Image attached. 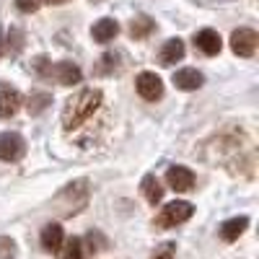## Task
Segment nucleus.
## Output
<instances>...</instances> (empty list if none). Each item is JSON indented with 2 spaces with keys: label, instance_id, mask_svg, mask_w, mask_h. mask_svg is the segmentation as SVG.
Masks as SVG:
<instances>
[{
  "label": "nucleus",
  "instance_id": "1",
  "mask_svg": "<svg viewBox=\"0 0 259 259\" xmlns=\"http://www.w3.org/2000/svg\"><path fill=\"white\" fill-rule=\"evenodd\" d=\"M101 96H104L101 89H83L75 96H70L65 101V109H62V127L65 130L80 127L101 106Z\"/></svg>",
  "mask_w": 259,
  "mask_h": 259
},
{
  "label": "nucleus",
  "instance_id": "2",
  "mask_svg": "<svg viewBox=\"0 0 259 259\" xmlns=\"http://www.w3.org/2000/svg\"><path fill=\"white\" fill-rule=\"evenodd\" d=\"M91 200V184L89 179H75L70 182L68 187H62L55 200H52V207L62 215V218H70V215H78Z\"/></svg>",
  "mask_w": 259,
  "mask_h": 259
},
{
  "label": "nucleus",
  "instance_id": "3",
  "mask_svg": "<svg viewBox=\"0 0 259 259\" xmlns=\"http://www.w3.org/2000/svg\"><path fill=\"white\" fill-rule=\"evenodd\" d=\"M31 68L41 75V78H47V80H55L60 85H75L80 83L83 73L75 62H68V60H62V62H50L47 57H36Z\"/></svg>",
  "mask_w": 259,
  "mask_h": 259
},
{
  "label": "nucleus",
  "instance_id": "4",
  "mask_svg": "<svg viewBox=\"0 0 259 259\" xmlns=\"http://www.w3.org/2000/svg\"><path fill=\"white\" fill-rule=\"evenodd\" d=\"M192 212H194V205H189L184 200H174L156 215V226L158 228H177L192 218Z\"/></svg>",
  "mask_w": 259,
  "mask_h": 259
},
{
  "label": "nucleus",
  "instance_id": "5",
  "mask_svg": "<svg viewBox=\"0 0 259 259\" xmlns=\"http://www.w3.org/2000/svg\"><path fill=\"white\" fill-rule=\"evenodd\" d=\"M26 156V143L18 133H0V161L16 163Z\"/></svg>",
  "mask_w": 259,
  "mask_h": 259
},
{
  "label": "nucleus",
  "instance_id": "6",
  "mask_svg": "<svg viewBox=\"0 0 259 259\" xmlns=\"http://www.w3.org/2000/svg\"><path fill=\"white\" fill-rule=\"evenodd\" d=\"M256 45H259V36L254 29H236L231 34V50L239 57H251L256 52Z\"/></svg>",
  "mask_w": 259,
  "mask_h": 259
},
{
  "label": "nucleus",
  "instance_id": "7",
  "mask_svg": "<svg viewBox=\"0 0 259 259\" xmlns=\"http://www.w3.org/2000/svg\"><path fill=\"white\" fill-rule=\"evenodd\" d=\"M21 104H24V96H21V91L16 89V85L0 83V119L13 117L21 109Z\"/></svg>",
  "mask_w": 259,
  "mask_h": 259
},
{
  "label": "nucleus",
  "instance_id": "8",
  "mask_svg": "<svg viewBox=\"0 0 259 259\" xmlns=\"http://www.w3.org/2000/svg\"><path fill=\"white\" fill-rule=\"evenodd\" d=\"M138 85V94L145 99V101H158L163 96V80L156 75V73H150V70H143L135 80Z\"/></svg>",
  "mask_w": 259,
  "mask_h": 259
},
{
  "label": "nucleus",
  "instance_id": "9",
  "mask_svg": "<svg viewBox=\"0 0 259 259\" xmlns=\"http://www.w3.org/2000/svg\"><path fill=\"white\" fill-rule=\"evenodd\" d=\"M166 182L174 192H189L194 189V174L187 166H168L166 171Z\"/></svg>",
  "mask_w": 259,
  "mask_h": 259
},
{
  "label": "nucleus",
  "instance_id": "10",
  "mask_svg": "<svg viewBox=\"0 0 259 259\" xmlns=\"http://www.w3.org/2000/svg\"><path fill=\"white\" fill-rule=\"evenodd\" d=\"M171 80H174V85L179 91H197L200 85L205 83V78H202V73L197 68H182V70L174 73Z\"/></svg>",
  "mask_w": 259,
  "mask_h": 259
},
{
  "label": "nucleus",
  "instance_id": "11",
  "mask_svg": "<svg viewBox=\"0 0 259 259\" xmlns=\"http://www.w3.org/2000/svg\"><path fill=\"white\" fill-rule=\"evenodd\" d=\"M194 47L202 50V52L210 55V57H212V55H218L221 47H223L221 34H218V31H212V29H202V31L194 34Z\"/></svg>",
  "mask_w": 259,
  "mask_h": 259
},
{
  "label": "nucleus",
  "instance_id": "12",
  "mask_svg": "<svg viewBox=\"0 0 259 259\" xmlns=\"http://www.w3.org/2000/svg\"><path fill=\"white\" fill-rule=\"evenodd\" d=\"M39 241H41V249H45V251H60V246H62V241H65L62 226H60V223H47L45 228H41Z\"/></svg>",
  "mask_w": 259,
  "mask_h": 259
},
{
  "label": "nucleus",
  "instance_id": "13",
  "mask_svg": "<svg viewBox=\"0 0 259 259\" xmlns=\"http://www.w3.org/2000/svg\"><path fill=\"white\" fill-rule=\"evenodd\" d=\"M117 34H119V24L114 18H99L96 24L91 26V36H94V41H99V45L112 41Z\"/></svg>",
  "mask_w": 259,
  "mask_h": 259
},
{
  "label": "nucleus",
  "instance_id": "14",
  "mask_svg": "<svg viewBox=\"0 0 259 259\" xmlns=\"http://www.w3.org/2000/svg\"><path fill=\"white\" fill-rule=\"evenodd\" d=\"M246 228H249V218H246V215H239V218H228V221L221 226V239H223V241H236Z\"/></svg>",
  "mask_w": 259,
  "mask_h": 259
},
{
  "label": "nucleus",
  "instance_id": "15",
  "mask_svg": "<svg viewBox=\"0 0 259 259\" xmlns=\"http://www.w3.org/2000/svg\"><path fill=\"white\" fill-rule=\"evenodd\" d=\"M140 192H143V197H145L150 205H158V202L163 200V187H161V182H158L153 174H145V177H143Z\"/></svg>",
  "mask_w": 259,
  "mask_h": 259
},
{
  "label": "nucleus",
  "instance_id": "16",
  "mask_svg": "<svg viewBox=\"0 0 259 259\" xmlns=\"http://www.w3.org/2000/svg\"><path fill=\"white\" fill-rule=\"evenodd\" d=\"M184 57V41L182 39H168L161 47V62L163 65H177Z\"/></svg>",
  "mask_w": 259,
  "mask_h": 259
},
{
  "label": "nucleus",
  "instance_id": "17",
  "mask_svg": "<svg viewBox=\"0 0 259 259\" xmlns=\"http://www.w3.org/2000/svg\"><path fill=\"white\" fill-rule=\"evenodd\" d=\"M50 104H52V96H50V94H45V91H34V94L26 99V109H29L31 117H36V114L45 112Z\"/></svg>",
  "mask_w": 259,
  "mask_h": 259
},
{
  "label": "nucleus",
  "instance_id": "18",
  "mask_svg": "<svg viewBox=\"0 0 259 259\" xmlns=\"http://www.w3.org/2000/svg\"><path fill=\"white\" fill-rule=\"evenodd\" d=\"M153 29H156L153 18L138 16V18H133V24H130V36H133V39H143V36H148Z\"/></svg>",
  "mask_w": 259,
  "mask_h": 259
},
{
  "label": "nucleus",
  "instance_id": "19",
  "mask_svg": "<svg viewBox=\"0 0 259 259\" xmlns=\"http://www.w3.org/2000/svg\"><path fill=\"white\" fill-rule=\"evenodd\" d=\"M65 244V251H62V259H83V241L80 239H68V241H62Z\"/></svg>",
  "mask_w": 259,
  "mask_h": 259
},
{
  "label": "nucleus",
  "instance_id": "20",
  "mask_svg": "<svg viewBox=\"0 0 259 259\" xmlns=\"http://www.w3.org/2000/svg\"><path fill=\"white\" fill-rule=\"evenodd\" d=\"M21 47H24V34H21L18 29H11L8 31V39H6V52L8 55H18Z\"/></svg>",
  "mask_w": 259,
  "mask_h": 259
},
{
  "label": "nucleus",
  "instance_id": "21",
  "mask_svg": "<svg viewBox=\"0 0 259 259\" xmlns=\"http://www.w3.org/2000/svg\"><path fill=\"white\" fill-rule=\"evenodd\" d=\"M16 254H18L16 241L8 236H0V259H16Z\"/></svg>",
  "mask_w": 259,
  "mask_h": 259
},
{
  "label": "nucleus",
  "instance_id": "22",
  "mask_svg": "<svg viewBox=\"0 0 259 259\" xmlns=\"http://www.w3.org/2000/svg\"><path fill=\"white\" fill-rule=\"evenodd\" d=\"M117 65H119V57H117L114 52H104V57H101V62H99V73L109 75Z\"/></svg>",
  "mask_w": 259,
  "mask_h": 259
},
{
  "label": "nucleus",
  "instance_id": "23",
  "mask_svg": "<svg viewBox=\"0 0 259 259\" xmlns=\"http://www.w3.org/2000/svg\"><path fill=\"white\" fill-rule=\"evenodd\" d=\"M41 3H45V0H16V8L24 11V13H34V11H39Z\"/></svg>",
  "mask_w": 259,
  "mask_h": 259
},
{
  "label": "nucleus",
  "instance_id": "24",
  "mask_svg": "<svg viewBox=\"0 0 259 259\" xmlns=\"http://www.w3.org/2000/svg\"><path fill=\"white\" fill-rule=\"evenodd\" d=\"M174 254H177V246L174 244H163L150 259H174Z\"/></svg>",
  "mask_w": 259,
  "mask_h": 259
},
{
  "label": "nucleus",
  "instance_id": "25",
  "mask_svg": "<svg viewBox=\"0 0 259 259\" xmlns=\"http://www.w3.org/2000/svg\"><path fill=\"white\" fill-rule=\"evenodd\" d=\"M50 6H62V3H68V0H47Z\"/></svg>",
  "mask_w": 259,
  "mask_h": 259
},
{
  "label": "nucleus",
  "instance_id": "26",
  "mask_svg": "<svg viewBox=\"0 0 259 259\" xmlns=\"http://www.w3.org/2000/svg\"><path fill=\"white\" fill-rule=\"evenodd\" d=\"M91 3H104V0H91Z\"/></svg>",
  "mask_w": 259,
  "mask_h": 259
}]
</instances>
